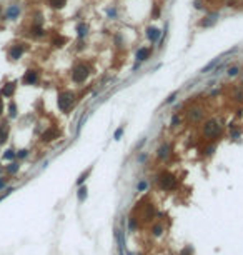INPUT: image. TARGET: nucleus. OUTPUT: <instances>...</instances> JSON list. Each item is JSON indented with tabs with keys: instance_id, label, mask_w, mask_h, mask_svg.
Masks as SVG:
<instances>
[{
	"instance_id": "nucleus-28",
	"label": "nucleus",
	"mask_w": 243,
	"mask_h": 255,
	"mask_svg": "<svg viewBox=\"0 0 243 255\" xmlns=\"http://www.w3.org/2000/svg\"><path fill=\"white\" fill-rule=\"evenodd\" d=\"M238 74V67H231L230 70H228V75L230 77H233V75H236Z\"/></svg>"
},
{
	"instance_id": "nucleus-7",
	"label": "nucleus",
	"mask_w": 243,
	"mask_h": 255,
	"mask_svg": "<svg viewBox=\"0 0 243 255\" xmlns=\"http://www.w3.org/2000/svg\"><path fill=\"white\" fill-rule=\"evenodd\" d=\"M58 135H60V132H58L55 127H52V128H48V130L42 135V140L43 142H50V140H55V138H58Z\"/></svg>"
},
{
	"instance_id": "nucleus-2",
	"label": "nucleus",
	"mask_w": 243,
	"mask_h": 255,
	"mask_svg": "<svg viewBox=\"0 0 243 255\" xmlns=\"http://www.w3.org/2000/svg\"><path fill=\"white\" fill-rule=\"evenodd\" d=\"M88 77V67L85 64H79L72 72V79H74L75 84H82V82H85V79Z\"/></svg>"
},
{
	"instance_id": "nucleus-18",
	"label": "nucleus",
	"mask_w": 243,
	"mask_h": 255,
	"mask_svg": "<svg viewBox=\"0 0 243 255\" xmlns=\"http://www.w3.org/2000/svg\"><path fill=\"white\" fill-rule=\"evenodd\" d=\"M168 150H170V147H168V145H162V147H160V150H158V158H165V157H168Z\"/></svg>"
},
{
	"instance_id": "nucleus-9",
	"label": "nucleus",
	"mask_w": 243,
	"mask_h": 255,
	"mask_svg": "<svg viewBox=\"0 0 243 255\" xmlns=\"http://www.w3.org/2000/svg\"><path fill=\"white\" fill-rule=\"evenodd\" d=\"M13 92H15V82H8V84H5V87L2 89L3 97H12Z\"/></svg>"
},
{
	"instance_id": "nucleus-3",
	"label": "nucleus",
	"mask_w": 243,
	"mask_h": 255,
	"mask_svg": "<svg viewBox=\"0 0 243 255\" xmlns=\"http://www.w3.org/2000/svg\"><path fill=\"white\" fill-rule=\"evenodd\" d=\"M158 182H160V187L162 189H173L177 185V179L170 174V172H162L158 177Z\"/></svg>"
},
{
	"instance_id": "nucleus-29",
	"label": "nucleus",
	"mask_w": 243,
	"mask_h": 255,
	"mask_svg": "<svg viewBox=\"0 0 243 255\" xmlns=\"http://www.w3.org/2000/svg\"><path fill=\"white\" fill-rule=\"evenodd\" d=\"M17 170H18V165H17V163H12V165L8 167V172H12V174H15Z\"/></svg>"
},
{
	"instance_id": "nucleus-32",
	"label": "nucleus",
	"mask_w": 243,
	"mask_h": 255,
	"mask_svg": "<svg viewBox=\"0 0 243 255\" xmlns=\"http://www.w3.org/2000/svg\"><path fill=\"white\" fill-rule=\"evenodd\" d=\"M137 189L138 190H145V189H147V182H140V184L137 185Z\"/></svg>"
},
{
	"instance_id": "nucleus-26",
	"label": "nucleus",
	"mask_w": 243,
	"mask_h": 255,
	"mask_svg": "<svg viewBox=\"0 0 243 255\" xmlns=\"http://www.w3.org/2000/svg\"><path fill=\"white\" fill-rule=\"evenodd\" d=\"M188 115H190V118H193V120H197V118H200V117H202V112H200V110H193V113L190 112V113H188Z\"/></svg>"
},
{
	"instance_id": "nucleus-24",
	"label": "nucleus",
	"mask_w": 243,
	"mask_h": 255,
	"mask_svg": "<svg viewBox=\"0 0 243 255\" xmlns=\"http://www.w3.org/2000/svg\"><path fill=\"white\" fill-rule=\"evenodd\" d=\"M123 130H125V127H120V128H117V130H115V133H113V138H115V140H120V138H122V135H123Z\"/></svg>"
},
{
	"instance_id": "nucleus-11",
	"label": "nucleus",
	"mask_w": 243,
	"mask_h": 255,
	"mask_svg": "<svg viewBox=\"0 0 243 255\" xmlns=\"http://www.w3.org/2000/svg\"><path fill=\"white\" fill-rule=\"evenodd\" d=\"M7 138H8V127L5 123H2L0 125V145H3L7 142Z\"/></svg>"
},
{
	"instance_id": "nucleus-31",
	"label": "nucleus",
	"mask_w": 243,
	"mask_h": 255,
	"mask_svg": "<svg viewBox=\"0 0 243 255\" xmlns=\"http://www.w3.org/2000/svg\"><path fill=\"white\" fill-rule=\"evenodd\" d=\"M177 123H180V117H178V115H173V118H172V125L175 127Z\"/></svg>"
},
{
	"instance_id": "nucleus-10",
	"label": "nucleus",
	"mask_w": 243,
	"mask_h": 255,
	"mask_svg": "<svg viewBox=\"0 0 243 255\" xmlns=\"http://www.w3.org/2000/svg\"><path fill=\"white\" fill-rule=\"evenodd\" d=\"M148 57H150V49H147V47L138 49V52H137V62H145V60H148Z\"/></svg>"
},
{
	"instance_id": "nucleus-20",
	"label": "nucleus",
	"mask_w": 243,
	"mask_h": 255,
	"mask_svg": "<svg viewBox=\"0 0 243 255\" xmlns=\"http://www.w3.org/2000/svg\"><path fill=\"white\" fill-rule=\"evenodd\" d=\"M32 35H35V37H42V35H43V30H42V27H38V25H33V27H32Z\"/></svg>"
},
{
	"instance_id": "nucleus-37",
	"label": "nucleus",
	"mask_w": 243,
	"mask_h": 255,
	"mask_svg": "<svg viewBox=\"0 0 243 255\" xmlns=\"http://www.w3.org/2000/svg\"><path fill=\"white\" fill-rule=\"evenodd\" d=\"M3 112V102H2V99H0V113Z\"/></svg>"
},
{
	"instance_id": "nucleus-34",
	"label": "nucleus",
	"mask_w": 243,
	"mask_h": 255,
	"mask_svg": "<svg viewBox=\"0 0 243 255\" xmlns=\"http://www.w3.org/2000/svg\"><path fill=\"white\" fill-rule=\"evenodd\" d=\"M27 150H20V152H18V157H20V158H23V157H27Z\"/></svg>"
},
{
	"instance_id": "nucleus-33",
	"label": "nucleus",
	"mask_w": 243,
	"mask_h": 255,
	"mask_svg": "<svg viewBox=\"0 0 243 255\" xmlns=\"http://www.w3.org/2000/svg\"><path fill=\"white\" fill-rule=\"evenodd\" d=\"M158 15H160V10H158V7L155 5V8H153V18H158Z\"/></svg>"
},
{
	"instance_id": "nucleus-13",
	"label": "nucleus",
	"mask_w": 243,
	"mask_h": 255,
	"mask_svg": "<svg viewBox=\"0 0 243 255\" xmlns=\"http://www.w3.org/2000/svg\"><path fill=\"white\" fill-rule=\"evenodd\" d=\"M18 13H20V8H18L17 5H12L7 12V18H17Z\"/></svg>"
},
{
	"instance_id": "nucleus-22",
	"label": "nucleus",
	"mask_w": 243,
	"mask_h": 255,
	"mask_svg": "<svg viewBox=\"0 0 243 255\" xmlns=\"http://www.w3.org/2000/svg\"><path fill=\"white\" fill-rule=\"evenodd\" d=\"M87 199V187H82V189H79V200L83 202Z\"/></svg>"
},
{
	"instance_id": "nucleus-35",
	"label": "nucleus",
	"mask_w": 243,
	"mask_h": 255,
	"mask_svg": "<svg viewBox=\"0 0 243 255\" xmlns=\"http://www.w3.org/2000/svg\"><path fill=\"white\" fill-rule=\"evenodd\" d=\"M130 229H135V219H130Z\"/></svg>"
},
{
	"instance_id": "nucleus-23",
	"label": "nucleus",
	"mask_w": 243,
	"mask_h": 255,
	"mask_svg": "<svg viewBox=\"0 0 243 255\" xmlns=\"http://www.w3.org/2000/svg\"><path fill=\"white\" fill-rule=\"evenodd\" d=\"M90 172H92V168H88V170H87V172H85V174H82V175H80V179H79V180H77V184H79V185H82V184H83V182L87 180V177H88V175H90Z\"/></svg>"
},
{
	"instance_id": "nucleus-30",
	"label": "nucleus",
	"mask_w": 243,
	"mask_h": 255,
	"mask_svg": "<svg viewBox=\"0 0 243 255\" xmlns=\"http://www.w3.org/2000/svg\"><path fill=\"white\" fill-rule=\"evenodd\" d=\"M160 233H162V227H160V225L153 227V235H160Z\"/></svg>"
},
{
	"instance_id": "nucleus-6",
	"label": "nucleus",
	"mask_w": 243,
	"mask_h": 255,
	"mask_svg": "<svg viewBox=\"0 0 243 255\" xmlns=\"http://www.w3.org/2000/svg\"><path fill=\"white\" fill-rule=\"evenodd\" d=\"M37 80H38V72H35V70H27L25 75H23V84H27V85L37 84Z\"/></svg>"
},
{
	"instance_id": "nucleus-38",
	"label": "nucleus",
	"mask_w": 243,
	"mask_h": 255,
	"mask_svg": "<svg viewBox=\"0 0 243 255\" xmlns=\"http://www.w3.org/2000/svg\"><path fill=\"white\" fill-rule=\"evenodd\" d=\"M5 187V180H0V189H3Z\"/></svg>"
},
{
	"instance_id": "nucleus-36",
	"label": "nucleus",
	"mask_w": 243,
	"mask_h": 255,
	"mask_svg": "<svg viewBox=\"0 0 243 255\" xmlns=\"http://www.w3.org/2000/svg\"><path fill=\"white\" fill-rule=\"evenodd\" d=\"M108 15H110V17H115L117 12H115V10H108Z\"/></svg>"
},
{
	"instance_id": "nucleus-12",
	"label": "nucleus",
	"mask_w": 243,
	"mask_h": 255,
	"mask_svg": "<svg viewBox=\"0 0 243 255\" xmlns=\"http://www.w3.org/2000/svg\"><path fill=\"white\" fill-rule=\"evenodd\" d=\"M217 17H218V13H212L210 17H207L205 20L200 22V25H202V27H210V25H213V23L217 22Z\"/></svg>"
},
{
	"instance_id": "nucleus-25",
	"label": "nucleus",
	"mask_w": 243,
	"mask_h": 255,
	"mask_svg": "<svg viewBox=\"0 0 243 255\" xmlns=\"http://www.w3.org/2000/svg\"><path fill=\"white\" fill-rule=\"evenodd\" d=\"M13 157H15V152L13 150H7L5 153H3V158H5V160H12Z\"/></svg>"
},
{
	"instance_id": "nucleus-14",
	"label": "nucleus",
	"mask_w": 243,
	"mask_h": 255,
	"mask_svg": "<svg viewBox=\"0 0 243 255\" xmlns=\"http://www.w3.org/2000/svg\"><path fill=\"white\" fill-rule=\"evenodd\" d=\"M48 3H50V7H53V8H62V7H65L67 0H48Z\"/></svg>"
},
{
	"instance_id": "nucleus-15",
	"label": "nucleus",
	"mask_w": 243,
	"mask_h": 255,
	"mask_svg": "<svg viewBox=\"0 0 243 255\" xmlns=\"http://www.w3.org/2000/svg\"><path fill=\"white\" fill-rule=\"evenodd\" d=\"M217 64H218V57H217L215 60H212L208 65H205V67H203V69H202L200 72H202V74H208V72H210V70H212V69H213V67H215Z\"/></svg>"
},
{
	"instance_id": "nucleus-4",
	"label": "nucleus",
	"mask_w": 243,
	"mask_h": 255,
	"mask_svg": "<svg viewBox=\"0 0 243 255\" xmlns=\"http://www.w3.org/2000/svg\"><path fill=\"white\" fill-rule=\"evenodd\" d=\"M203 133H205L207 137H215L220 133V125H218L217 120H210V122L205 123V127H203Z\"/></svg>"
},
{
	"instance_id": "nucleus-17",
	"label": "nucleus",
	"mask_w": 243,
	"mask_h": 255,
	"mask_svg": "<svg viewBox=\"0 0 243 255\" xmlns=\"http://www.w3.org/2000/svg\"><path fill=\"white\" fill-rule=\"evenodd\" d=\"M65 42H67L65 37H55V38H53V42H52V45H55V47H64Z\"/></svg>"
},
{
	"instance_id": "nucleus-8",
	"label": "nucleus",
	"mask_w": 243,
	"mask_h": 255,
	"mask_svg": "<svg viewBox=\"0 0 243 255\" xmlns=\"http://www.w3.org/2000/svg\"><path fill=\"white\" fill-rule=\"evenodd\" d=\"M160 32L157 27H148L147 28V37H148V40H152V42H157L158 40V37H160Z\"/></svg>"
},
{
	"instance_id": "nucleus-16",
	"label": "nucleus",
	"mask_w": 243,
	"mask_h": 255,
	"mask_svg": "<svg viewBox=\"0 0 243 255\" xmlns=\"http://www.w3.org/2000/svg\"><path fill=\"white\" fill-rule=\"evenodd\" d=\"M77 30H79V37L83 38V37L87 35V32H88V27H87L85 23H80V25L77 27Z\"/></svg>"
},
{
	"instance_id": "nucleus-27",
	"label": "nucleus",
	"mask_w": 243,
	"mask_h": 255,
	"mask_svg": "<svg viewBox=\"0 0 243 255\" xmlns=\"http://www.w3.org/2000/svg\"><path fill=\"white\" fill-rule=\"evenodd\" d=\"M177 95H178V92H173V94H172V95H170V97H168L167 100H165V103H172V102H173V100H175V99H177Z\"/></svg>"
},
{
	"instance_id": "nucleus-1",
	"label": "nucleus",
	"mask_w": 243,
	"mask_h": 255,
	"mask_svg": "<svg viewBox=\"0 0 243 255\" xmlns=\"http://www.w3.org/2000/svg\"><path fill=\"white\" fill-rule=\"evenodd\" d=\"M75 102V94L74 92H62L60 95H58V108L64 110V112H67V110H70V107L74 105Z\"/></svg>"
},
{
	"instance_id": "nucleus-5",
	"label": "nucleus",
	"mask_w": 243,
	"mask_h": 255,
	"mask_svg": "<svg viewBox=\"0 0 243 255\" xmlns=\"http://www.w3.org/2000/svg\"><path fill=\"white\" fill-rule=\"evenodd\" d=\"M23 50H25V45L23 44H17V45H12L10 52H8V59L10 60H18L23 54Z\"/></svg>"
},
{
	"instance_id": "nucleus-19",
	"label": "nucleus",
	"mask_w": 243,
	"mask_h": 255,
	"mask_svg": "<svg viewBox=\"0 0 243 255\" xmlns=\"http://www.w3.org/2000/svg\"><path fill=\"white\" fill-rule=\"evenodd\" d=\"M228 5L233 7V8H243V0H230Z\"/></svg>"
},
{
	"instance_id": "nucleus-21",
	"label": "nucleus",
	"mask_w": 243,
	"mask_h": 255,
	"mask_svg": "<svg viewBox=\"0 0 243 255\" xmlns=\"http://www.w3.org/2000/svg\"><path fill=\"white\" fill-rule=\"evenodd\" d=\"M8 115H10L12 118H13V117H17V105L13 103V102L8 105Z\"/></svg>"
}]
</instances>
